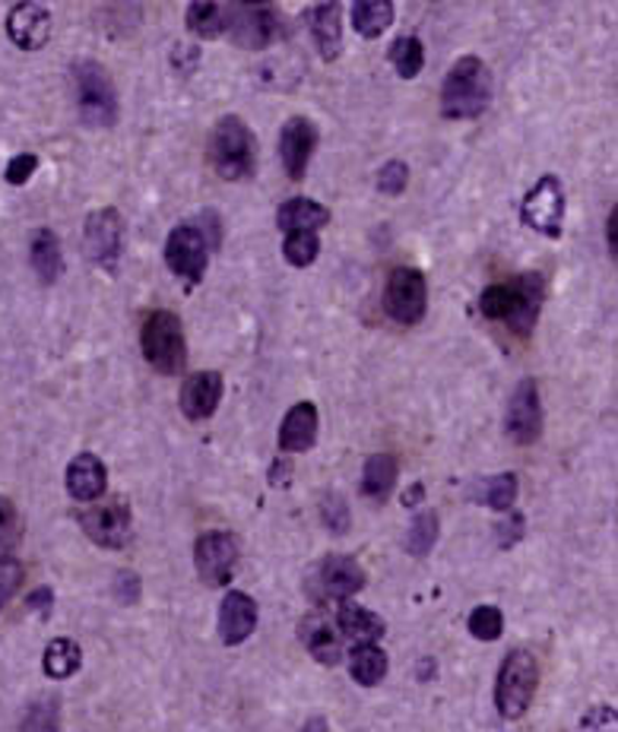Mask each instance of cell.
<instances>
[{"instance_id":"6da1fadb","label":"cell","mask_w":618,"mask_h":732,"mask_svg":"<svg viewBox=\"0 0 618 732\" xmlns=\"http://www.w3.org/2000/svg\"><path fill=\"white\" fill-rule=\"evenodd\" d=\"M491 93H495V80H491L486 61L476 55H463V58H456V64L444 76L441 115L451 121L479 118L491 105Z\"/></svg>"},{"instance_id":"7a4b0ae2","label":"cell","mask_w":618,"mask_h":732,"mask_svg":"<svg viewBox=\"0 0 618 732\" xmlns=\"http://www.w3.org/2000/svg\"><path fill=\"white\" fill-rule=\"evenodd\" d=\"M210 166L226 181H245L258 168V136L254 131L228 115L210 133Z\"/></svg>"},{"instance_id":"3957f363","label":"cell","mask_w":618,"mask_h":732,"mask_svg":"<svg viewBox=\"0 0 618 732\" xmlns=\"http://www.w3.org/2000/svg\"><path fill=\"white\" fill-rule=\"evenodd\" d=\"M539 688V660L530 650H511L495 679V707L504 720H521Z\"/></svg>"},{"instance_id":"277c9868","label":"cell","mask_w":618,"mask_h":732,"mask_svg":"<svg viewBox=\"0 0 618 732\" xmlns=\"http://www.w3.org/2000/svg\"><path fill=\"white\" fill-rule=\"evenodd\" d=\"M143 359L165 377L181 374L188 365V339L175 311H153L140 331Z\"/></svg>"},{"instance_id":"5b68a950","label":"cell","mask_w":618,"mask_h":732,"mask_svg":"<svg viewBox=\"0 0 618 732\" xmlns=\"http://www.w3.org/2000/svg\"><path fill=\"white\" fill-rule=\"evenodd\" d=\"M73 86H76V108L86 128L105 131L118 121V93L105 67L96 61H76Z\"/></svg>"},{"instance_id":"8992f818","label":"cell","mask_w":618,"mask_h":732,"mask_svg":"<svg viewBox=\"0 0 618 732\" xmlns=\"http://www.w3.org/2000/svg\"><path fill=\"white\" fill-rule=\"evenodd\" d=\"M384 311L391 321L403 324V327H416L423 321L425 311H428V286L416 266H396L388 273Z\"/></svg>"},{"instance_id":"52a82bcc","label":"cell","mask_w":618,"mask_h":732,"mask_svg":"<svg viewBox=\"0 0 618 732\" xmlns=\"http://www.w3.org/2000/svg\"><path fill=\"white\" fill-rule=\"evenodd\" d=\"M521 219L533 232L558 241L564 232V191L555 175H543L521 203Z\"/></svg>"},{"instance_id":"ba28073f","label":"cell","mask_w":618,"mask_h":732,"mask_svg":"<svg viewBox=\"0 0 618 732\" xmlns=\"http://www.w3.org/2000/svg\"><path fill=\"white\" fill-rule=\"evenodd\" d=\"M241 555L238 536L228 530H206L197 536L194 565L206 587H226Z\"/></svg>"},{"instance_id":"9c48e42d","label":"cell","mask_w":618,"mask_h":732,"mask_svg":"<svg viewBox=\"0 0 618 732\" xmlns=\"http://www.w3.org/2000/svg\"><path fill=\"white\" fill-rule=\"evenodd\" d=\"M83 241H86V254L105 273H115L121 264V251H124V219L115 206H102L96 213L86 216L83 226Z\"/></svg>"},{"instance_id":"30bf717a","label":"cell","mask_w":618,"mask_h":732,"mask_svg":"<svg viewBox=\"0 0 618 732\" xmlns=\"http://www.w3.org/2000/svg\"><path fill=\"white\" fill-rule=\"evenodd\" d=\"M223 20L231 33V41L251 51L273 45L280 35V16L266 3H235L228 13H223Z\"/></svg>"},{"instance_id":"8fae6325","label":"cell","mask_w":618,"mask_h":732,"mask_svg":"<svg viewBox=\"0 0 618 732\" xmlns=\"http://www.w3.org/2000/svg\"><path fill=\"white\" fill-rule=\"evenodd\" d=\"M546 425V412H543V399H539V387L533 377H523L514 387L508 412H504V432L514 444H536Z\"/></svg>"},{"instance_id":"7c38bea8","label":"cell","mask_w":618,"mask_h":732,"mask_svg":"<svg viewBox=\"0 0 618 732\" xmlns=\"http://www.w3.org/2000/svg\"><path fill=\"white\" fill-rule=\"evenodd\" d=\"M210 257V248L203 241V235L197 232L191 223L185 226H175L168 232V241H165V264L175 276H181L188 283V289H194L197 283L203 279L206 273V261Z\"/></svg>"},{"instance_id":"4fadbf2b","label":"cell","mask_w":618,"mask_h":732,"mask_svg":"<svg viewBox=\"0 0 618 732\" xmlns=\"http://www.w3.org/2000/svg\"><path fill=\"white\" fill-rule=\"evenodd\" d=\"M543 304H546V276L536 269L514 276L511 279V311L504 317L508 331L514 336H530L539 324Z\"/></svg>"},{"instance_id":"5bb4252c","label":"cell","mask_w":618,"mask_h":732,"mask_svg":"<svg viewBox=\"0 0 618 732\" xmlns=\"http://www.w3.org/2000/svg\"><path fill=\"white\" fill-rule=\"evenodd\" d=\"M80 527L102 549H124L131 542V507L124 501L96 504L80 514Z\"/></svg>"},{"instance_id":"9a60e30c","label":"cell","mask_w":618,"mask_h":732,"mask_svg":"<svg viewBox=\"0 0 618 732\" xmlns=\"http://www.w3.org/2000/svg\"><path fill=\"white\" fill-rule=\"evenodd\" d=\"M318 149V128L314 121L295 115L283 124L280 131V159H283V171L293 178V181H301L308 175V163Z\"/></svg>"},{"instance_id":"2e32d148","label":"cell","mask_w":618,"mask_h":732,"mask_svg":"<svg viewBox=\"0 0 618 732\" xmlns=\"http://www.w3.org/2000/svg\"><path fill=\"white\" fill-rule=\"evenodd\" d=\"M7 35L16 48L38 51L51 38V13L41 3H13L7 13Z\"/></svg>"},{"instance_id":"e0dca14e","label":"cell","mask_w":618,"mask_h":732,"mask_svg":"<svg viewBox=\"0 0 618 732\" xmlns=\"http://www.w3.org/2000/svg\"><path fill=\"white\" fill-rule=\"evenodd\" d=\"M298 637H301L305 650L321 665L343 663V637L336 632V622L326 612H308L301 619Z\"/></svg>"},{"instance_id":"ac0fdd59","label":"cell","mask_w":618,"mask_h":732,"mask_svg":"<svg viewBox=\"0 0 618 732\" xmlns=\"http://www.w3.org/2000/svg\"><path fill=\"white\" fill-rule=\"evenodd\" d=\"M365 580L368 577H365V571L353 555H326L324 562L318 565V584H321V597L324 599L346 602L365 587Z\"/></svg>"},{"instance_id":"d6986e66","label":"cell","mask_w":618,"mask_h":732,"mask_svg":"<svg viewBox=\"0 0 618 732\" xmlns=\"http://www.w3.org/2000/svg\"><path fill=\"white\" fill-rule=\"evenodd\" d=\"M258 628V602L241 593V590H231L223 597L219 605V637L226 647H238L245 644Z\"/></svg>"},{"instance_id":"ffe728a7","label":"cell","mask_w":618,"mask_h":732,"mask_svg":"<svg viewBox=\"0 0 618 732\" xmlns=\"http://www.w3.org/2000/svg\"><path fill=\"white\" fill-rule=\"evenodd\" d=\"M181 412L191 419V422H200V419H210L216 412V406L223 403V374L219 371H197L185 381L181 387Z\"/></svg>"},{"instance_id":"44dd1931","label":"cell","mask_w":618,"mask_h":732,"mask_svg":"<svg viewBox=\"0 0 618 732\" xmlns=\"http://www.w3.org/2000/svg\"><path fill=\"white\" fill-rule=\"evenodd\" d=\"M318 425H321L318 406L308 403V399L295 403L293 409L286 412L283 425H280V447L286 454H305V451H311L314 441H318Z\"/></svg>"},{"instance_id":"7402d4cb","label":"cell","mask_w":618,"mask_h":732,"mask_svg":"<svg viewBox=\"0 0 618 732\" xmlns=\"http://www.w3.org/2000/svg\"><path fill=\"white\" fill-rule=\"evenodd\" d=\"M108 489V472L96 454L83 451L67 466V492L76 501H98Z\"/></svg>"},{"instance_id":"603a6c76","label":"cell","mask_w":618,"mask_h":732,"mask_svg":"<svg viewBox=\"0 0 618 732\" xmlns=\"http://www.w3.org/2000/svg\"><path fill=\"white\" fill-rule=\"evenodd\" d=\"M308 23H311V35H314V45L321 51L326 64L336 61L343 55V10L340 3L326 0V3H314L311 13H308Z\"/></svg>"},{"instance_id":"cb8c5ba5","label":"cell","mask_w":618,"mask_h":732,"mask_svg":"<svg viewBox=\"0 0 618 732\" xmlns=\"http://www.w3.org/2000/svg\"><path fill=\"white\" fill-rule=\"evenodd\" d=\"M333 622H336L340 637H346V640H353V644H375V640L384 637V619H381L378 612L365 609V605L349 602V599L340 602Z\"/></svg>"},{"instance_id":"d4e9b609","label":"cell","mask_w":618,"mask_h":732,"mask_svg":"<svg viewBox=\"0 0 618 732\" xmlns=\"http://www.w3.org/2000/svg\"><path fill=\"white\" fill-rule=\"evenodd\" d=\"M326 223H330V209L311 197L283 200L280 209H276V226L286 235L318 232V229H324Z\"/></svg>"},{"instance_id":"484cf974","label":"cell","mask_w":618,"mask_h":732,"mask_svg":"<svg viewBox=\"0 0 618 732\" xmlns=\"http://www.w3.org/2000/svg\"><path fill=\"white\" fill-rule=\"evenodd\" d=\"M29 261H33L35 276L45 283V286H55L61 269H64V261H61V241L51 229H38L33 235V244H29Z\"/></svg>"},{"instance_id":"4316f807","label":"cell","mask_w":618,"mask_h":732,"mask_svg":"<svg viewBox=\"0 0 618 732\" xmlns=\"http://www.w3.org/2000/svg\"><path fill=\"white\" fill-rule=\"evenodd\" d=\"M396 460L391 454H371L361 466V495L371 501H388L396 485Z\"/></svg>"},{"instance_id":"83f0119b","label":"cell","mask_w":618,"mask_h":732,"mask_svg":"<svg viewBox=\"0 0 618 732\" xmlns=\"http://www.w3.org/2000/svg\"><path fill=\"white\" fill-rule=\"evenodd\" d=\"M349 675L361 688H375L388 675V653L378 644H356L349 653Z\"/></svg>"},{"instance_id":"f1b7e54d","label":"cell","mask_w":618,"mask_h":732,"mask_svg":"<svg viewBox=\"0 0 618 732\" xmlns=\"http://www.w3.org/2000/svg\"><path fill=\"white\" fill-rule=\"evenodd\" d=\"M83 665V650L73 637H55L48 647H45V657H41V669L48 679L61 682V679H70L76 675Z\"/></svg>"},{"instance_id":"f546056e","label":"cell","mask_w":618,"mask_h":732,"mask_svg":"<svg viewBox=\"0 0 618 732\" xmlns=\"http://www.w3.org/2000/svg\"><path fill=\"white\" fill-rule=\"evenodd\" d=\"M396 10L391 0H358L353 3V29L361 38H378L393 26Z\"/></svg>"},{"instance_id":"4dcf8cb0","label":"cell","mask_w":618,"mask_h":732,"mask_svg":"<svg viewBox=\"0 0 618 732\" xmlns=\"http://www.w3.org/2000/svg\"><path fill=\"white\" fill-rule=\"evenodd\" d=\"M518 485H521V482H518L514 472H498V476L483 479V482L473 485V499L483 501V504L491 507L495 514H504V511H511L514 501H518Z\"/></svg>"},{"instance_id":"1f68e13d","label":"cell","mask_w":618,"mask_h":732,"mask_svg":"<svg viewBox=\"0 0 618 732\" xmlns=\"http://www.w3.org/2000/svg\"><path fill=\"white\" fill-rule=\"evenodd\" d=\"M185 26H188V33L200 35V38H216V35H223V29H226L223 7H219V3H210V0H194V3H188Z\"/></svg>"},{"instance_id":"d6a6232c","label":"cell","mask_w":618,"mask_h":732,"mask_svg":"<svg viewBox=\"0 0 618 732\" xmlns=\"http://www.w3.org/2000/svg\"><path fill=\"white\" fill-rule=\"evenodd\" d=\"M438 530H441L438 527V514L435 511H419L413 517L409 530H406V552L416 555V559H425L435 549V542H438Z\"/></svg>"},{"instance_id":"836d02e7","label":"cell","mask_w":618,"mask_h":732,"mask_svg":"<svg viewBox=\"0 0 618 732\" xmlns=\"http://www.w3.org/2000/svg\"><path fill=\"white\" fill-rule=\"evenodd\" d=\"M391 61L403 80H413L425 67V45L416 35H403L391 45Z\"/></svg>"},{"instance_id":"e575fe53","label":"cell","mask_w":618,"mask_h":732,"mask_svg":"<svg viewBox=\"0 0 618 732\" xmlns=\"http://www.w3.org/2000/svg\"><path fill=\"white\" fill-rule=\"evenodd\" d=\"M20 732H61V700L38 698L35 704H29Z\"/></svg>"},{"instance_id":"d590c367","label":"cell","mask_w":618,"mask_h":732,"mask_svg":"<svg viewBox=\"0 0 618 732\" xmlns=\"http://www.w3.org/2000/svg\"><path fill=\"white\" fill-rule=\"evenodd\" d=\"M23 536V524H20V511L10 499L0 495V562H10L16 555Z\"/></svg>"},{"instance_id":"8d00e7d4","label":"cell","mask_w":618,"mask_h":732,"mask_svg":"<svg viewBox=\"0 0 618 732\" xmlns=\"http://www.w3.org/2000/svg\"><path fill=\"white\" fill-rule=\"evenodd\" d=\"M321 254V238L314 232H293L283 238V257L298 269L311 266Z\"/></svg>"},{"instance_id":"74e56055","label":"cell","mask_w":618,"mask_h":732,"mask_svg":"<svg viewBox=\"0 0 618 732\" xmlns=\"http://www.w3.org/2000/svg\"><path fill=\"white\" fill-rule=\"evenodd\" d=\"M466 628L470 634L476 637V640H498L501 632H504V615H501V609L498 605H476L473 612H470V622H466Z\"/></svg>"},{"instance_id":"f35d334b","label":"cell","mask_w":618,"mask_h":732,"mask_svg":"<svg viewBox=\"0 0 618 732\" xmlns=\"http://www.w3.org/2000/svg\"><path fill=\"white\" fill-rule=\"evenodd\" d=\"M375 184H378V191H381V194H388V197H400V194L406 191V184H409V166H406L403 159H391V163H384L381 171H378V178H375Z\"/></svg>"},{"instance_id":"ab89813d","label":"cell","mask_w":618,"mask_h":732,"mask_svg":"<svg viewBox=\"0 0 618 732\" xmlns=\"http://www.w3.org/2000/svg\"><path fill=\"white\" fill-rule=\"evenodd\" d=\"M581 732H618V713L609 704H596L590 707L581 720Z\"/></svg>"},{"instance_id":"60d3db41","label":"cell","mask_w":618,"mask_h":732,"mask_svg":"<svg viewBox=\"0 0 618 732\" xmlns=\"http://www.w3.org/2000/svg\"><path fill=\"white\" fill-rule=\"evenodd\" d=\"M321 511H324V524L330 527V532H346L349 530V504L340 499V495H326L324 504H321Z\"/></svg>"},{"instance_id":"b9f144b4","label":"cell","mask_w":618,"mask_h":732,"mask_svg":"<svg viewBox=\"0 0 618 732\" xmlns=\"http://www.w3.org/2000/svg\"><path fill=\"white\" fill-rule=\"evenodd\" d=\"M35 168H38V156H35V153H20V156L10 159V166L3 171V178H7V184L23 188V184L35 175Z\"/></svg>"},{"instance_id":"7bdbcfd3","label":"cell","mask_w":618,"mask_h":732,"mask_svg":"<svg viewBox=\"0 0 618 732\" xmlns=\"http://www.w3.org/2000/svg\"><path fill=\"white\" fill-rule=\"evenodd\" d=\"M20 584H23V567H20V562L16 559L0 562V609L13 599Z\"/></svg>"},{"instance_id":"ee69618b","label":"cell","mask_w":618,"mask_h":732,"mask_svg":"<svg viewBox=\"0 0 618 732\" xmlns=\"http://www.w3.org/2000/svg\"><path fill=\"white\" fill-rule=\"evenodd\" d=\"M115 597L121 599L124 605H133L140 599V577L133 571H118L115 574Z\"/></svg>"},{"instance_id":"f6af8a7d","label":"cell","mask_w":618,"mask_h":732,"mask_svg":"<svg viewBox=\"0 0 618 732\" xmlns=\"http://www.w3.org/2000/svg\"><path fill=\"white\" fill-rule=\"evenodd\" d=\"M521 536H523V514H508V517L498 524V545H501V549H511Z\"/></svg>"},{"instance_id":"bcb514c9","label":"cell","mask_w":618,"mask_h":732,"mask_svg":"<svg viewBox=\"0 0 618 732\" xmlns=\"http://www.w3.org/2000/svg\"><path fill=\"white\" fill-rule=\"evenodd\" d=\"M51 602H55V593H51V587H41V590H35L33 597H29V605L38 609V615L41 619H48V612H51Z\"/></svg>"},{"instance_id":"7dc6e473","label":"cell","mask_w":618,"mask_h":732,"mask_svg":"<svg viewBox=\"0 0 618 732\" xmlns=\"http://www.w3.org/2000/svg\"><path fill=\"white\" fill-rule=\"evenodd\" d=\"M618 209H613L609 213V223H606V241H609V257H616L618 254Z\"/></svg>"},{"instance_id":"c3c4849f","label":"cell","mask_w":618,"mask_h":732,"mask_svg":"<svg viewBox=\"0 0 618 732\" xmlns=\"http://www.w3.org/2000/svg\"><path fill=\"white\" fill-rule=\"evenodd\" d=\"M423 499H425V485L423 482H416V485H409V492L403 495V504H406V507H413L416 501H423Z\"/></svg>"},{"instance_id":"681fc988","label":"cell","mask_w":618,"mask_h":732,"mask_svg":"<svg viewBox=\"0 0 618 732\" xmlns=\"http://www.w3.org/2000/svg\"><path fill=\"white\" fill-rule=\"evenodd\" d=\"M301 732H330V727H326V717H311V720L301 727Z\"/></svg>"}]
</instances>
